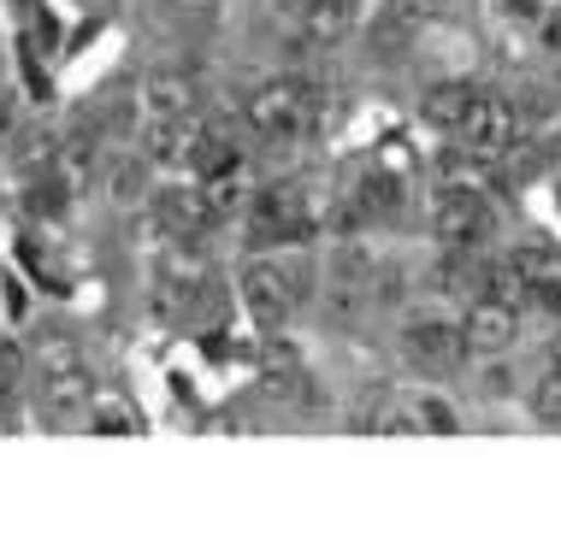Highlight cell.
I'll list each match as a JSON object with an SVG mask.
<instances>
[{"label":"cell","mask_w":561,"mask_h":536,"mask_svg":"<svg viewBox=\"0 0 561 536\" xmlns=\"http://www.w3.org/2000/svg\"><path fill=\"white\" fill-rule=\"evenodd\" d=\"M308 295V266L284 254H254L237 266V301L242 313L254 318L261 330H284L296 313V301Z\"/></svg>","instance_id":"6da1fadb"},{"label":"cell","mask_w":561,"mask_h":536,"mask_svg":"<svg viewBox=\"0 0 561 536\" xmlns=\"http://www.w3.org/2000/svg\"><path fill=\"white\" fill-rule=\"evenodd\" d=\"M242 118L266 142H290V136H301L313 125V89L296 83V77H272V83H261L242 101Z\"/></svg>","instance_id":"7a4b0ae2"},{"label":"cell","mask_w":561,"mask_h":536,"mask_svg":"<svg viewBox=\"0 0 561 536\" xmlns=\"http://www.w3.org/2000/svg\"><path fill=\"white\" fill-rule=\"evenodd\" d=\"M397 342H402V360L414 365V372H455V365L467 360L461 325H455V318H444V313H414V318H402Z\"/></svg>","instance_id":"3957f363"},{"label":"cell","mask_w":561,"mask_h":536,"mask_svg":"<svg viewBox=\"0 0 561 536\" xmlns=\"http://www.w3.org/2000/svg\"><path fill=\"white\" fill-rule=\"evenodd\" d=\"M432 236L444 242L449 254H473L484 248V236H491V207H484L479 189H437L432 201Z\"/></svg>","instance_id":"277c9868"},{"label":"cell","mask_w":561,"mask_h":536,"mask_svg":"<svg viewBox=\"0 0 561 536\" xmlns=\"http://www.w3.org/2000/svg\"><path fill=\"white\" fill-rule=\"evenodd\" d=\"M461 148H473V153H491V160H503V153L520 142V118H514V106L503 95H479L467 101V113H461V125L449 130Z\"/></svg>","instance_id":"5b68a950"},{"label":"cell","mask_w":561,"mask_h":536,"mask_svg":"<svg viewBox=\"0 0 561 536\" xmlns=\"http://www.w3.org/2000/svg\"><path fill=\"white\" fill-rule=\"evenodd\" d=\"M514 336H520V306L514 301H496V295H473V306H467L461 318V342L467 354H508Z\"/></svg>","instance_id":"8992f818"},{"label":"cell","mask_w":561,"mask_h":536,"mask_svg":"<svg viewBox=\"0 0 561 536\" xmlns=\"http://www.w3.org/2000/svg\"><path fill=\"white\" fill-rule=\"evenodd\" d=\"M36 377H42V412H48L54 424H71L95 407V372H89L83 360L78 365H48V372H36Z\"/></svg>","instance_id":"52a82bcc"},{"label":"cell","mask_w":561,"mask_h":536,"mask_svg":"<svg viewBox=\"0 0 561 536\" xmlns=\"http://www.w3.org/2000/svg\"><path fill=\"white\" fill-rule=\"evenodd\" d=\"M290 24L313 48H337V42H348V30H355V7L348 0H296Z\"/></svg>","instance_id":"ba28073f"},{"label":"cell","mask_w":561,"mask_h":536,"mask_svg":"<svg viewBox=\"0 0 561 536\" xmlns=\"http://www.w3.org/2000/svg\"><path fill=\"white\" fill-rule=\"evenodd\" d=\"M136 106H142V118H184V113H195V83L178 71H154L136 89Z\"/></svg>","instance_id":"9c48e42d"},{"label":"cell","mask_w":561,"mask_h":536,"mask_svg":"<svg viewBox=\"0 0 561 536\" xmlns=\"http://www.w3.org/2000/svg\"><path fill=\"white\" fill-rule=\"evenodd\" d=\"M202 183V201H207V212H214V224H225V219H237V212H249V183H242V165H231V172H214V177H195Z\"/></svg>","instance_id":"30bf717a"},{"label":"cell","mask_w":561,"mask_h":536,"mask_svg":"<svg viewBox=\"0 0 561 536\" xmlns=\"http://www.w3.org/2000/svg\"><path fill=\"white\" fill-rule=\"evenodd\" d=\"M66 136H54V125H24L12 136V165H19V177H42L54 165V153Z\"/></svg>","instance_id":"8fae6325"},{"label":"cell","mask_w":561,"mask_h":536,"mask_svg":"<svg viewBox=\"0 0 561 536\" xmlns=\"http://www.w3.org/2000/svg\"><path fill=\"white\" fill-rule=\"evenodd\" d=\"M479 89L473 83H432L426 89V101H420V113H426V125H437V130H455L461 125V113H467V101H473Z\"/></svg>","instance_id":"7c38bea8"},{"label":"cell","mask_w":561,"mask_h":536,"mask_svg":"<svg viewBox=\"0 0 561 536\" xmlns=\"http://www.w3.org/2000/svg\"><path fill=\"white\" fill-rule=\"evenodd\" d=\"M491 153H473V148H461L455 142L444 160H437V177L449 183V189H484V183H491Z\"/></svg>","instance_id":"4fadbf2b"},{"label":"cell","mask_w":561,"mask_h":536,"mask_svg":"<svg viewBox=\"0 0 561 536\" xmlns=\"http://www.w3.org/2000/svg\"><path fill=\"white\" fill-rule=\"evenodd\" d=\"M408 424L414 431H432V436H455L461 431V412H455V401H444V395H432V389H420V395H408Z\"/></svg>","instance_id":"5bb4252c"},{"label":"cell","mask_w":561,"mask_h":536,"mask_svg":"<svg viewBox=\"0 0 561 536\" xmlns=\"http://www.w3.org/2000/svg\"><path fill=\"white\" fill-rule=\"evenodd\" d=\"M533 412L543 424H561V372L556 365H543L538 383H533Z\"/></svg>","instance_id":"9a60e30c"},{"label":"cell","mask_w":561,"mask_h":536,"mask_svg":"<svg viewBox=\"0 0 561 536\" xmlns=\"http://www.w3.org/2000/svg\"><path fill=\"white\" fill-rule=\"evenodd\" d=\"M444 7L449 0H385V12L397 19L402 30H414V24H432V19H444Z\"/></svg>","instance_id":"2e32d148"},{"label":"cell","mask_w":561,"mask_h":536,"mask_svg":"<svg viewBox=\"0 0 561 536\" xmlns=\"http://www.w3.org/2000/svg\"><path fill=\"white\" fill-rule=\"evenodd\" d=\"M142 172H148V165L118 160V165H113V201H136V195H142Z\"/></svg>","instance_id":"e0dca14e"},{"label":"cell","mask_w":561,"mask_h":536,"mask_svg":"<svg viewBox=\"0 0 561 536\" xmlns=\"http://www.w3.org/2000/svg\"><path fill=\"white\" fill-rule=\"evenodd\" d=\"M89 424H95V431H107V436H130V431H142V419H136L130 407H101Z\"/></svg>","instance_id":"ac0fdd59"},{"label":"cell","mask_w":561,"mask_h":536,"mask_svg":"<svg viewBox=\"0 0 561 536\" xmlns=\"http://www.w3.org/2000/svg\"><path fill=\"white\" fill-rule=\"evenodd\" d=\"M514 389V377H508V365H491V372L479 377V395H508Z\"/></svg>","instance_id":"d6986e66"},{"label":"cell","mask_w":561,"mask_h":536,"mask_svg":"<svg viewBox=\"0 0 561 536\" xmlns=\"http://www.w3.org/2000/svg\"><path fill=\"white\" fill-rule=\"evenodd\" d=\"M543 365H556V372H561V336L550 342V354H543Z\"/></svg>","instance_id":"ffe728a7"}]
</instances>
